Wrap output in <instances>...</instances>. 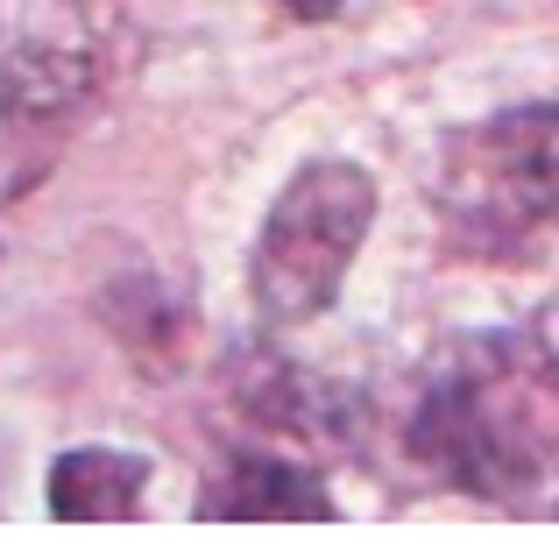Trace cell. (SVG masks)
<instances>
[{
    "mask_svg": "<svg viewBox=\"0 0 559 552\" xmlns=\"http://www.w3.org/2000/svg\"><path fill=\"white\" fill-rule=\"evenodd\" d=\"M404 440L411 460H425L461 496H524L559 460V355L532 333L453 340Z\"/></svg>",
    "mask_w": 559,
    "mask_h": 552,
    "instance_id": "obj_1",
    "label": "cell"
},
{
    "mask_svg": "<svg viewBox=\"0 0 559 552\" xmlns=\"http://www.w3.org/2000/svg\"><path fill=\"white\" fill-rule=\"evenodd\" d=\"M376 220V184L361 164H305L270 206L255 241V290L262 326H305L341 298L347 269L361 255V235Z\"/></svg>",
    "mask_w": 559,
    "mask_h": 552,
    "instance_id": "obj_2",
    "label": "cell"
},
{
    "mask_svg": "<svg viewBox=\"0 0 559 552\" xmlns=\"http://www.w3.org/2000/svg\"><path fill=\"white\" fill-rule=\"evenodd\" d=\"M439 213L467 249H510L559 227V107H518L447 142Z\"/></svg>",
    "mask_w": 559,
    "mask_h": 552,
    "instance_id": "obj_3",
    "label": "cell"
},
{
    "mask_svg": "<svg viewBox=\"0 0 559 552\" xmlns=\"http://www.w3.org/2000/svg\"><path fill=\"white\" fill-rule=\"evenodd\" d=\"M199 517H333V496L305 460L234 454L199 489Z\"/></svg>",
    "mask_w": 559,
    "mask_h": 552,
    "instance_id": "obj_4",
    "label": "cell"
},
{
    "mask_svg": "<svg viewBox=\"0 0 559 552\" xmlns=\"http://www.w3.org/2000/svg\"><path fill=\"white\" fill-rule=\"evenodd\" d=\"M142 489H150V460L114 454V446H79L50 468V511L71 525H99V517H135Z\"/></svg>",
    "mask_w": 559,
    "mask_h": 552,
    "instance_id": "obj_5",
    "label": "cell"
},
{
    "mask_svg": "<svg viewBox=\"0 0 559 552\" xmlns=\"http://www.w3.org/2000/svg\"><path fill=\"white\" fill-rule=\"evenodd\" d=\"M85 85H93V64L79 50H22L0 79V113L14 121H50V113L79 107Z\"/></svg>",
    "mask_w": 559,
    "mask_h": 552,
    "instance_id": "obj_6",
    "label": "cell"
},
{
    "mask_svg": "<svg viewBox=\"0 0 559 552\" xmlns=\"http://www.w3.org/2000/svg\"><path fill=\"white\" fill-rule=\"evenodd\" d=\"M298 22H326V14H341V0H284Z\"/></svg>",
    "mask_w": 559,
    "mask_h": 552,
    "instance_id": "obj_7",
    "label": "cell"
}]
</instances>
